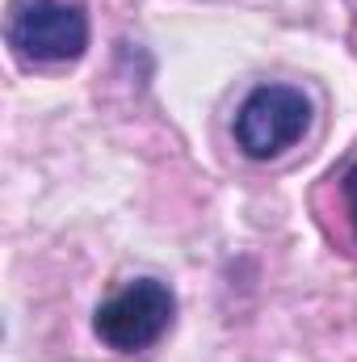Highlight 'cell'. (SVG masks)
<instances>
[{
  "label": "cell",
  "instance_id": "cell-1",
  "mask_svg": "<svg viewBox=\"0 0 357 362\" xmlns=\"http://www.w3.org/2000/svg\"><path fill=\"white\" fill-rule=\"evenodd\" d=\"M4 42L21 64H72L89 47V13L76 0H8Z\"/></svg>",
  "mask_w": 357,
  "mask_h": 362
},
{
  "label": "cell",
  "instance_id": "cell-4",
  "mask_svg": "<svg viewBox=\"0 0 357 362\" xmlns=\"http://www.w3.org/2000/svg\"><path fill=\"white\" fill-rule=\"evenodd\" d=\"M341 202H345V219H349V228L357 236V156L349 160V169L341 173Z\"/></svg>",
  "mask_w": 357,
  "mask_h": 362
},
{
  "label": "cell",
  "instance_id": "cell-3",
  "mask_svg": "<svg viewBox=\"0 0 357 362\" xmlns=\"http://www.w3.org/2000/svg\"><path fill=\"white\" fill-rule=\"evenodd\" d=\"M311 127V101L294 85H257L236 114V144L248 160L290 152Z\"/></svg>",
  "mask_w": 357,
  "mask_h": 362
},
{
  "label": "cell",
  "instance_id": "cell-2",
  "mask_svg": "<svg viewBox=\"0 0 357 362\" xmlns=\"http://www.w3.org/2000/svg\"><path fill=\"white\" fill-rule=\"evenodd\" d=\"M173 316H177L173 286L160 278H135L92 312V333L114 354H143L173 329Z\"/></svg>",
  "mask_w": 357,
  "mask_h": 362
}]
</instances>
